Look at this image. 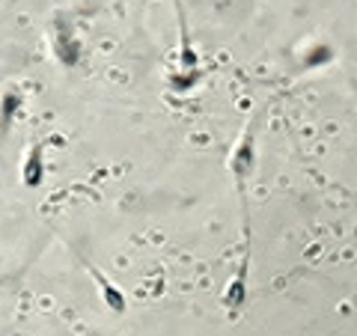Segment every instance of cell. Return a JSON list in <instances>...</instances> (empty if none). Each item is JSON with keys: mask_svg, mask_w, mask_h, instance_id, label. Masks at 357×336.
Returning a JSON list of instances; mask_svg holds the SVG:
<instances>
[{"mask_svg": "<svg viewBox=\"0 0 357 336\" xmlns=\"http://www.w3.org/2000/svg\"><path fill=\"white\" fill-rule=\"evenodd\" d=\"M176 13H178V66H176V72H203L199 54H197L194 42H191V33H188L182 3H176Z\"/></svg>", "mask_w": 357, "mask_h": 336, "instance_id": "277c9868", "label": "cell"}, {"mask_svg": "<svg viewBox=\"0 0 357 336\" xmlns=\"http://www.w3.org/2000/svg\"><path fill=\"white\" fill-rule=\"evenodd\" d=\"M86 271H89V277L96 280V286H98V295H102V300H105V307L110 310V312H116V316H122V312L128 310V300H126V292L114 283V280H107L98 268H93L86 262Z\"/></svg>", "mask_w": 357, "mask_h": 336, "instance_id": "8992f818", "label": "cell"}, {"mask_svg": "<svg viewBox=\"0 0 357 336\" xmlns=\"http://www.w3.org/2000/svg\"><path fill=\"white\" fill-rule=\"evenodd\" d=\"M21 182H24V188H30V190L45 185V143L42 140H36L27 149L24 164H21Z\"/></svg>", "mask_w": 357, "mask_h": 336, "instance_id": "5b68a950", "label": "cell"}, {"mask_svg": "<svg viewBox=\"0 0 357 336\" xmlns=\"http://www.w3.org/2000/svg\"><path fill=\"white\" fill-rule=\"evenodd\" d=\"M229 173H232V182H236L238 194L244 197V188H248L250 176L256 170V134H253V125H248L241 131V137L236 140V146L229 152Z\"/></svg>", "mask_w": 357, "mask_h": 336, "instance_id": "7a4b0ae2", "label": "cell"}, {"mask_svg": "<svg viewBox=\"0 0 357 336\" xmlns=\"http://www.w3.org/2000/svg\"><path fill=\"white\" fill-rule=\"evenodd\" d=\"M248 280H250V247H248V241H244L238 268H236V274H232V280L227 283V289H223V307L227 310L238 312L244 307V300H248Z\"/></svg>", "mask_w": 357, "mask_h": 336, "instance_id": "3957f363", "label": "cell"}, {"mask_svg": "<svg viewBox=\"0 0 357 336\" xmlns=\"http://www.w3.org/2000/svg\"><path fill=\"white\" fill-rule=\"evenodd\" d=\"M331 57H333L331 45H312V48H307V54H304V60H301V66H304V69H319V66L331 63Z\"/></svg>", "mask_w": 357, "mask_h": 336, "instance_id": "ba28073f", "label": "cell"}, {"mask_svg": "<svg viewBox=\"0 0 357 336\" xmlns=\"http://www.w3.org/2000/svg\"><path fill=\"white\" fill-rule=\"evenodd\" d=\"M21 107H24V93L18 86H6L0 93V140L15 125V119L21 116Z\"/></svg>", "mask_w": 357, "mask_h": 336, "instance_id": "52a82bcc", "label": "cell"}, {"mask_svg": "<svg viewBox=\"0 0 357 336\" xmlns=\"http://www.w3.org/2000/svg\"><path fill=\"white\" fill-rule=\"evenodd\" d=\"M54 57L66 69H77L84 63V39L77 36V27L66 13L54 18Z\"/></svg>", "mask_w": 357, "mask_h": 336, "instance_id": "6da1fadb", "label": "cell"}]
</instances>
